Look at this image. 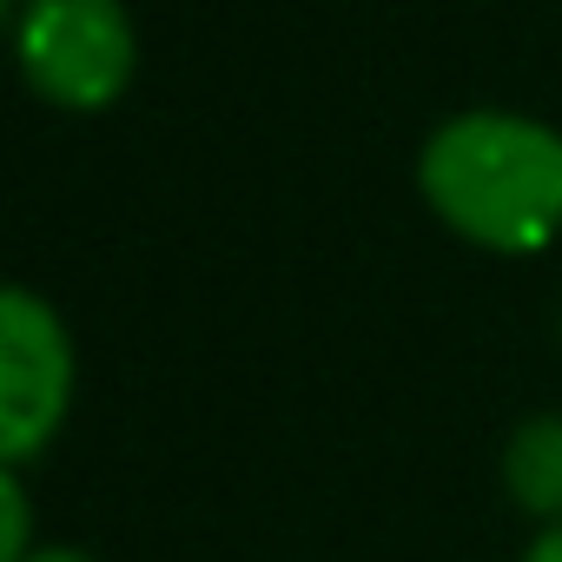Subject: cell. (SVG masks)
Listing matches in <instances>:
<instances>
[{
  "mask_svg": "<svg viewBox=\"0 0 562 562\" xmlns=\"http://www.w3.org/2000/svg\"><path fill=\"white\" fill-rule=\"evenodd\" d=\"M424 205L483 251H542L562 232V133L476 106L443 120L417 153Z\"/></svg>",
  "mask_w": 562,
  "mask_h": 562,
  "instance_id": "1",
  "label": "cell"
},
{
  "mask_svg": "<svg viewBox=\"0 0 562 562\" xmlns=\"http://www.w3.org/2000/svg\"><path fill=\"white\" fill-rule=\"evenodd\" d=\"M14 54L47 106L100 113L133 87L139 41L120 0H27L14 14Z\"/></svg>",
  "mask_w": 562,
  "mask_h": 562,
  "instance_id": "2",
  "label": "cell"
},
{
  "mask_svg": "<svg viewBox=\"0 0 562 562\" xmlns=\"http://www.w3.org/2000/svg\"><path fill=\"white\" fill-rule=\"evenodd\" d=\"M74 404V345L60 312L14 285L0 299V457L8 470L34 463Z\"/></svg>",
  "mask_w": 562,
  "mask_h": 562,
  "instance_id": "3",
  "label": "cell"
},
{
  "mask_svg": "<svg viewBox=\"0 0 562 562\" xmlns=\"http://www.w3.org/2000/svg\"><path fill=\"white\" fill-rule=\"evenodd\" d=\"M503 490L522 516L562 522V417H529L509 430L503 450Z\"/></svg>",
  "mask_w": 562,
  "mask_h": 562,
  "instance_id": "4",
  "label": "cell"
},
{
  "mask_svg": "<svg viewBox=\"0 0 562 562\" xmlns=\"http://www.w3.org/2000/svg\"><path fill=\"white\" fill-rule=\"evenodd\" d=\"M0 516H8V536H0V562H27V490H21V470L0 476Z\"/></svg>",
  "mask_w": 562,
  "mask_h": 562,
  "instance_id": "5",
  "label": "cell"
},
{
  "mask_svg": "<svg viewBox=\"0 0 562 562\" xmlns=\"http://www.w3.org/2000/svg\"><path fill=\"white\" fill-rule=\"evenodd\" d=\"M522 562H562V522H549V529L522 549Z\"/></svg>",
  "mask_w": 562,
  "mask_h": 562,
  "instance_id": "6",
  "label": "cell"
},
{
  "mask_svg": "<svg viewBox=\"0 0 562 562\" xmlns=\"http://www.w3.org/2000/svg\"><path fill=\"white\" fill-rule=\"evenodd\" d=\"M27 562H93L87 549H67V542H54V549H34Z\"/></svg>",
  "mask_w": 562,
  "mask_h": 562,
  "instance_id": "7",
  "label": "cell"
}]
</instances>
